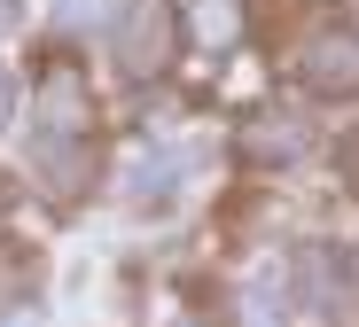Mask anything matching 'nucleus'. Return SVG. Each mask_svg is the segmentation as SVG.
<instances>
[{"label":"nucleus","instance_id":"39448f33","mask_svg":"<svg viewBox=\"0 0 359 327\" xmlns=\"http://www.w3.org/2000/svg\"><path fill=\"white\" fill-rule=\"evenodd\" d=\"M313 148V125L305 117H250L243 125V133H234V156H243V164H297V156H305Z\"/></svg>","mask_w":359,"mask_h":327},{"label":"nucleus","instance_id":"f03ea898","mask_svg":"<svg viewBox=\"0 0 359 327\" xmlns=\"http://www.w3.org/2000/svg\"><path fill=\"white\" fill-rule=\"evenodd\" d=\"M180 32H188V16H180L172 0H126V8H117V32H109L117 71L126 78H164L180 62Z\"/></svg>","mask_w":359,"mask_h":327},{"label":"nucleus","instance_id":"0eeeda50","mask_svg":"<svg viewBox=\"0 0 359 327\" xmlns=\"http://www.w3.org/2000/svg\"><path fill=\"white\" fill-rule=\"evenodd\" d=\"M196 39H211V55L234 47L243 39V0H196Z\"/></svg>","mask_w":359,"mask_h":327},{"label":"nucleus","instance_id":"20e7f679","mask_svg":"<svg viewBox=\"0 0 359 327\" xmlns=\"http://www.w3.org/2000/svg\"><path fill=\"white\" fill-rule=\"evenodd\" d=\"M297 78H305L320 102H351L359 94V32L351 24H320L305 47H297Z\"/></svg>","mask_w":359,"mask_h":327},{"label":"nucleus","instance_id":"423d86ee","mask_svg":"<svg viewBox=\"0 0 359 327\" xmlns=\"http://www.w3.org/2000/svg\"><path fill=\"white\" fill-rule=\"evenodd\" d=\"M172 172H180V148H149V156L133 164L126 195H133V203H164V195H172Z\"/></svg>","mask_w":359,"mask_h":327},{"label":"nucleus","instance_id":"9d476101","mask_svg":"<svg viewBox=\"0 0 359 327\" xmlns=\"http://www.w3.org/2000/svg\"><path fill=\"white\" fill-rule=\"evenodd\" d=\"M8 109H16V86H8V71H0V125H8Z\"/></svg>","mask_w":359,"mask_h":327},{"label":"nucleus","instance_id":"9b49d317","mask_svg":"<svg viewBox=\"0 0 359 327\" xmlns=\"http://www.w3.org/2000/svg\"><path fill=\"white\" fill-rule=\"evenodd\" d=\"M8 24H16V0H0V32H8Z\"/></svg>","mask_w":359,"mask_h":327},{"label":"nucleus","instance_id":"1a4fd4ad","mask_svg":"<svg viewBox=\"0 0 359 327\" xmlns=\"http://www.w3.org/2000/svg\"><path fill=\"white\" fill-rule=\"evenodd\" d=\"M243 327H281V312H266V288L250 296V312H243Z\"/></svg>","mask_w":359,"mask_h":327},{"label":"nucleus","instance_id":"7ed1b4c3","mask_svg":"<svg viewBox=\"0 0 359 327\" xmlns=\"http://www.w3.org/2000/svg\"><path fill=\"white\" fill-rule=\"evenodd\" d=\"M289 296L320 312V319H344L359 304V257L344 242H297V265H289Z\"/></svg>","mask_w":359,"mask_h":327},{"label":"nucleus","instance_id":"6e6552de","mask_svg":"<svg viewBox=\"0 0 359 327\" xmlns=\"http://www.w3.org/2000/svg\"><path fill=\"white\" fill-rule=\"evenodd\" d=\"M109 16V0H63V8H55V24H63V32H94Z\"/></svg>","mask_w":359,"mask_h":327},{"label":"nucleus","instance_id":"f257e3e1","mask_svg":"<svg viewBox=\"0 0 359 327\" xmlns=\"http://www.w3.org/2000/svg\"><path fill=\"white\" fill-rule=\"evenodd\" d=\"M86 133H94V94H86V71L71 55H47L39 62V86H32V156L55 187H79L86 179Z\"/></svg>","mask_w":359,"mask_h":327}]
</instances>
